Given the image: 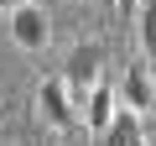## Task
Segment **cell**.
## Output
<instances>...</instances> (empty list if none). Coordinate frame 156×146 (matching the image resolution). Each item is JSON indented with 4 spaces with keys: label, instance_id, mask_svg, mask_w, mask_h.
<instances>
[{
    "label": "cell",
    "instance_id": "7a4b0ae2",
    "mask_svg": "<svg viewBox=\"0 0 156 146\" xmlns=\"http://www.w3.org/2000/svg\"><path fill=\"white\" fill-rule=\"evenodd\" d=\"M5 31H11L16 47H26V52H47V42H52V16L37 5V0H21V5H11Z\"/></svg>",
    "mask_w": 156,
    "mask_h": 146
},
{
    "label": "cell",
    "instance_id": "30bf717a",
    "mask_svg": "<svg viewBox=\"0 0 156 146\" xmlns=\"http://www.w3.org/2000/svg\"><path fill=\"white\" fill-rule=\"evenodd\" d=\"M99 5H104V11H115V0H99Z\"/></svg>",
    "mask_w": 156,
    "mask_h": 146
},
{
    "label": "cell",
    "instance_id": "9c48e42d",
    "mask_svg": "<svg viewBox=\"0 0 156 146\" xmlns=\"http://www.w3.org/2000/svg\"><path fill=\"white\" fill-rule=\"evenodd\" d=\"M130 146H151V141H146V136H135V141H130Z\"/></svg>",
    "mask_w": 156,
    "mask_h": 146
},
{
    "label": "cell",
    "instance_id": "ba28073f",
    "mask_svg": "<svg viewBox=\"0 0 156 146\" xmlns=\"http://www.w3.org/2000/svg\"><path fill=\"white\" fill-rule=\"evenodd\" d=\"M130 5H135V0H115V11H130Z\"/></svg>",
    "mask_w": 156,
    "mask_h": 146
},
{
    "label": "cell",
    "instance_id": "8fae6325",
    "mask_svg": "<svg viewBox=\"0 0 156 146\" xmlns=\"http://www.w3.org/2000/svg\"><path fill=\"white\" fill-rule=\"evenodd\" d=\"M0 5H21V0H0Z\"/></svg>",
    "mask_w": 156,
    "mask_h": 146
},
{
    "label": "cell",
    "instance_id": "8992f818",
    "mask_svg": "<svg viewBox=\"0 0 156 146\" xmlns=\"http://www.w3.org/2000/svg\"><path fill=\"white\" fill-rule=\"evenodd\" d=\"M135 136H140V115H135V110H115V120H109V130H104L99 141H104V146H130Z\"/></svg>",
    "mask_w": 156,
    "mask_h": 146
},
{
    "label": "cell",
    "instance_id": "277c9868",
    "mask_svg": "<svg viewBox=\"0 0 156 146\" xmlns=\"http://www.w3.org/2000/svg\"><path fill=\"white\" fill-rule=\"evenodd\" d=\"M115 110H120V94L109 89V78H99V84L89 89V99H83V125H89L94 136H104L109 120H115Z\"/></svg>",
    "mask_w": 156,
    "mask_h": 146
},
{
    "label": "cell",
    "instance_id": "52a82bcc",
    "mask_svg": "<svg viewBox=\"0 0 156 146\" xmlns=\"http://www.w3.org/2000/svg\"><path fill=\"white\" fill-rule=\"evenodd\" d=\"M135 42H140V52L156 63V0H140V26H135Z\"/></svg>",
    "mask_w": 156,
    "mask_h": 146
},
{
    "label": "cell",
    "instance_id": "6da1fadb",
    "mask_svg": "<svg viewBox=\"0 0 156 146\" xmlns=\"http://www.w3.org/2000/svg\"><path fill=\"white\" fill-rule=\"evenodd\" d=\"M62 89H68V99L78 104V99H89V89L104 78V47L99 42H78L73 52H68V63H62Z\"/></svg>",
    "mask_w": 156,
    "mask_h": 146
},
{
    "label": "cell",
    "instance_id": "3957f363",
    "mask_svg": "<svg viewBox=\"0 0 156 146\" xmlns=\"http://www.w3.org/2000/svg\"><path fill=\"white\" fill-rule=\"evenodd\" d=\"M37 104H42V115H47V125H52V130H68V125L78 120V104L68 99L62 78H47V84L37 89Z\"/></svg>",
    "mask_w": 156,
    "mask_h": 146
},
{
    "label": "cell",
    "instance_id": "5b68a950",
    "mask_svg": "<svg viewBox=\"0 0 156 146\" xmlns=\"http://www.w3.org/2000/svg\"><path fill=\"white\" fill-rule=\"evenodd\" d=\"M120 104L125 110H135V115H146L151 104H156V84H151V73L146 68H125V78H120Z\"/></svg>",
    "mask_w": 156,
    "mask_h": 146
}]
</instances>
